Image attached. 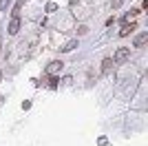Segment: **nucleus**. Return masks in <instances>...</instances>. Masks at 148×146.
Listing matches in <instances>:
<instances>
[{
    "instance_id": "f257e3e1",
    "label": "nucleus",
    "mask_w": 148,
    "mask_h": 146,
    "mask_svg": "<svg viewBox=\"0 0 148 146\" xmlns=\"http://www.w3.org/2000/svg\"><path fill=\"white\" fill-rule=\"evenodd\" d=\"M130 58V51L126 47H122V49H117V53H115V58H113V62H126Z\"/></svg>"
},
{
    "instance_id": "f03ea898",
    "label": "nucleus",
    "mask_w": 148,
    "mask_h": 146,
    "mask_svg": "<svg viewBox=\"0 0 148 146\" xmlns=\"http://www.w3.org/2000/svg\"><path fill=\"white\" fill-rule=\"evenodd\" d=\"M18 29H20V20H18V16H13L11 18V22H9V33H18Z\"/></svg>"
},
{
    "instance_id": "7ed1b4c3",
    "label": "nucleus",
    "mask_w": 148,
    "mask_h": 146,
    "mask_svg": "<svg viewBox=\"0 0 148 146\" xmlns=\"http://www.w3.org/2000/svg\"><path fill=\"white\" fill-rule=\"evenodd\" d=\"M148 42V33L144 31V33H139V36L135 38V47H144V44Z\"/></svg>"
},
{
    "instance_id": "20e7f679",
    "label": "nucleus",
    "mask_w": 148,
    "mask_h": 146,
    "mask_svg": "<svg viewBox=\"0 0 148 146\" xmlns=\"http://www.w3.org/2000/svg\"><path fill=\"white\" fill-rule=\"evenodd\" d=\"M133 29H137V24L133 22V24H128V22H124V27H122V31H119V36H128Z\"/></svg>"
},
{
    "instance_id": "39448f33",
    "label": "nucleus",
    "mask_w": 148,
    "mask_h": 146,
    "mask_svg": "<svg viewBox=\"0 0 148 146\" xmlns=\"http://www.w3.org/2000/svg\"><path fill=\"white\" fill-rule=\"evenodd\" d=\"M111 67H113V60H111V58H106V60L102 62V71L108 73V71H111Z\"/></svg>"
},
{
    "instance_id": "423d86ee",
    "label": "nucleus",
    "mask_w": 148,
    "mask_h": 146,
    "mask_svg": "<svg viewBox=\"0 0 148 146\" xmlns=\"http://www.w3.org/2000/svg\"><path fill=\"white\" fill-rule=\"evenodd\" d=\"M62 69V62H51V67H49V73H58Z\"/></svg>"
},
{
    "instance_id": "0eeeda50",
    "label": "nucleus",
    "mask_w": 148,
    "mask_h": 146,
    "mask_svg": "<svg viewBox=\"0 0 148 146\" xmlns=\"http://www.w3.org/2000/svg\"><path fill=\"white\" fill-rule=\"evenodd\" d=\"M73 47H77V42H75V40H71V42H69L66 47H62V51H71Z\"/></svg>"
},
{
    "instance_id": "6e6552de",
    "label": "nucleus",
    "mask_w": 148,
    "mask_h": 146,
    "mask_svg": "<svg viewBox=\"0 0 148 146\" xmlns=\"http://www.w3.org/2000/svg\"><path fill=\"white\" fill-rule=\"evenodd\" d=\"M7 5H9V0H0V11H5Z\"/></svg>"
},
{
    "instance_id": "1a4fd4ad",
    "label": "nucleus",
    "mask_w": 148,
    "mask_h": 146,
    "mask_svg": "<svg viewBox=\"0 0 148 146\" xmlns=\"http://www.w3.org/2000/svg\"><path fill=\"white\" fill-rule=\"evenodd\" d=\"M124 0H113V9H117V7H122Z\"/></svg>"
}]
</instances>
